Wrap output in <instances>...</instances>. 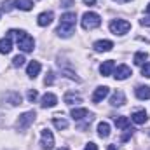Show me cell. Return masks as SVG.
Returning a JSON list of instances; mask_svg holds the SVG:
<instances>
[{"label": "cell", "mask_w": 150, "mask_h": 150, "mask_svg": "<svg viewBox=\"0 0 150 150\" xmlns=\"http://www.w3.org/2000/svg\"><path fill=\"white\" fill-rule=\"evenodd\" d=\"M87 115H89V110H87V108H74V110H72L74 120H82V119H86Z\"/></svg>", "instance_id": "obj_23"}, {"label": "cell", "mask_w": 150, "mask_h": 150, "mask_svg": "<svg viewBox=\"0 0 150 150\" xmlns=\"http://www.w3.org/2000/svg\"><path fill=\"white\" fill-rule=\"evenodd\" d=\"M12 35H16V40H18V47L23 51V52H32L33 47H35V40L33 37H30L26 32L23 30H11Z\"/></svg>", "instance_id": "obj_2"}, {"label": "cell", "mask_w": 150, "mask_h": 150, "mask_svg": "<svg viewBox=\"0 0 150 150\" xmlns=\"http://www.w3.org/2000/svg\"><path fill=\"white\" fill-rule=\"evenodd\" d=\"M142 74H143V77H150V63L142 65Z\"/></svg>", "instance_id": "obj_29"}, {"label": "cell", "mask_w": 150, "mask_h": 150, "mask_svg": "<svg viewBox=\"0 0 150 150\" xmlns=\"http://www.w3.org/2000/svg\"><path fill=\"white\" fill-rule=\"evenodd\" d=\"M131 119H133L134 124H145V122L149 120V115H147L145 110H136V112L131 115Z\"/></svg>", "instance_id": "obj_17"}, {"label": "cell", "mask_w": 150, "mask_h": 150, "mask_svg": "<svg viewBox=\"0 0 150 150\" xmlns=\"http://www.w3.org/2000/svg\"><path fill=\"white\" fill-rule=\"evenodd\" d=\"M98 134L101 138H108L110 136V124L108 122H100L98 124Z\"/></svg>", "instance_id": "obj_21"}, {"label": "cell", "mask_w": 150, "mask_h": 150, "mask_svg": "<svg viewBox=\"0 0 150 150\" xmlns=\"http://www.w3.org/2000/svg\"><path fill=\"white\" fill-rule=\"evenodd\" d=\"M147 12H149V14H150V4H149V5H147Z\"/></svg>", "instance_id": "obj_39"}, {"label": "cell", "mask_w": 150, "mask_h": 150, "mask_svg": "<svg viewBox=\"0 0 150 150\" xmlns=\"http://www.w3.org/2000/svg\"><path fill=\"white\" fill-rule=\"evenodd\" d=\"M63 100H65V103L70 105V107H72V105H77V103H82V98H80L79 94H75V93H67Z\"/></svg>", "instance_id": "obj_20"}, {"label": "cell", "mask_w": 150, "mask_h": 150, "mask_svg": "<svg viewBox=\"0 0 150 150\" xmlns=\"http://www.w3.org/2000/svg\"><path fill=\"white\" fill-rule=\"evenodd\" d=\"M35 117H37L35 110H30V112L21 113L19 119L16 120V129H18V131H26V129L35 122Z\"/></svg>", "instance_id": "obj_3"}, {"label": "cell", "mask_w": 150, "mask_h": 150, "mask_svg": "<svg viewBox=\"0 0 150 150\" xmlns=\"http://www.w3.org/2000/svg\"><path fill=\"white\" fill-rule=\"evenodd\" d=\"M115 2H119V4H126V2H129V0H115Z\"/></svg>", "instance_id": "obj_38"}, {"label": "cell", "mask_w": 150, "mask_h": 150, "mask_svg": "<svg viewBox=\"0 0 150 150\" xmlns=\"http://www.w3.org/2000/svg\"><path fill=\"white\" fill-rule=\"evenodd\" d=\"M58 103V98H56V94H52V93H45L44 96H42V101H40V105L44 107V108H51V107H54Z\"/></svg>", "instance_id": "obj_10"}, {"label": "cell", "mask_w": 150, "mask_h": 150, "mask_svg": "<svg viewBox=\"0 0 150 150\" xmlns=\"http://www.w3.org/2000/svg\"><path fill=\"white\" fill-rule=\"evenodd\" d=\"M37 98H38V93L35 91V89H30V91H28V101H32V103H33Z\"/></svg>", "instance_id": "obj_27"}, {"label": "cell", "mask_w": 150, "mask_h": 150, "mask_svg": "<svg viewBox=\"0 0 150 150\" xmlns=\"http://www.w3.org/2000/svg\"><path fill=\"white\" fill-rule=\"evenodd\" d=\"M59 150H70V149L68 147H63V149H59Z\"/></svg>", "instance_id": "obj_40"}, {"label": "cell", "mask_w": 150, "mask_h": 150, "mask_svg": "<svg viewBox=\"0 0 150 150\" xmlns=\"http://www.w3.org/2000/svg\"><path fill=\"white\" fill-rule=\"evenodd\" d=\"M134 93H136L138 100H149L150 98V87L149 86H138Z\"/></svg>", "instance_id": "obj_19"}, {"label": "cell", "mask_w": 150, "mask_h": 150, "mask_svg": "<svg viewBox=\"0 0 150 150\" xmlns=\"http://www.w3.org/2000/svg\"><path fill=\"white\" fill-rule=\"evenodd\" d=\"M40 145L44 150H51L54 147V136L49 129H42V134H40Z\"/></svg>", "instance_id": "obj_6"}, {"label": "cell", "mask_w": 150, "mask_h": 150, "mask_svg": "<svg viewBox=\"0 0 150 150\" xmlns=\"http://www.w3.org/2000/svg\"><path fill=\"white\" fill-rule=\"evenodd\" d=\"M149 136H150V129H149Z\"/></svg>", "instance_id": "obj_41"}, {"label": "cell", "mask_w": 150, "mask_h": 150, "mask_svg": "<svg viewBox=\"0 0 150 150\" xmlns=\"http://www.w3.org/2000/svg\"><path fill=\"white\" fill-rule=\"evenodd\" d=\"M0 120H2V115H0Z\"/></svg>", "instance_id": "obj_42"}, {"label": "cell", "mask_w": 150, "mask_h": 150, "mask_svg": "<svg viewBox=\"0 0 150 150\" xmlns=\"http://www.w3.org/2000/svg\"><path fill=\"white\" fill-rule=\"evenodd\" d=\"M12 35L11 33H7V37H4L0 40V54H9L11 51H12Z\"/></svg>", "instance_id": "obj_9"}, {"label": "cell", "mask_w": 150, "mask_h": 150, "mask_svg": "<svg viewBox=\"0 0 150 150\" xmlns=\"http://www.w3.org/2000/svg\"><path fill=\"white\" fill-rule=\"evenodd\" d=\"M61 5H63V7H70V5H74V0H63Z\"/></svg>", "instance_id": "obj_35"}, {"label": "cell", "mask_w": 150, "mask_h": 150, "mask_svg": "<svg viewBox=\"0 0 150 150\" xmlns=\"http://www.w3.org/2000/svg\"><path fill=\"white\" fill-rule=\"evenodd\" d=\"M52 82H54V74H52V72H49L47 77H45V80H44V84H45V86H51Z\"/></svg>", "instance_id": "obj_30"}, {"label": "cell", "mask_w": 150, "mask_h": 150, "mask_svg": "<svg viewBox=\"0 0 150 150\" xmlns=\"http://www.w3.org/2000/svg\"><path fill=\"white\" fill-rule=\"evenodd\" d=\"M101 25V18L96 12H86L82 16V28L84 30H94Z\"/></svg>", "instance_id": "obj_4"}, {"label": "cell", "mask_w": 150, "mask_h": 150, "mask_svg": "<svg viewBox=\"0 0 150 150\" xmlns=\"http://www.w3.org/2000/svg\"><path fill=\"white\" fill-rule=\"evenodd\" d=\"M63 74L67 75V77H70V79H74V80H77V82H79V80H80V79H79V77H77V75L74 74V72H70V70H65V72H63Z\"/></svg>", "instance_id": "obj_33"}, {"label": "cell", "mask_w": 150, "mask_h": 150, "mask_svg": "<svg viewBox=\"0 0 150 150\" xmlns=\"http://www.w3.org/2000/svg\"><path fill=\"white\" fill-rule=\"evenodd\" d=\"M133 133H134V129H129V127H127V129H126V134H124L120 140H122V142H127V140L133 136Z\"/></svg>", "instance_id": "obj_31"}, {"label": "cell", "mask_w": 150, "mask_h": 150, "mask_svg": "<svg viewBox=\"0 0 150 150\" xmlns=\"http://www.w3.org/2000/svg\"><path fill=\"white\" fill-rule=\"evenodd\" d=\"M84 4H87V5H94L96 0H84Z\"/></svg>", "instance_id": "obj_36"}, {"label": "cell", "mask_w": 150, "mask_h": 150, "mask_svg": "<svg viewBox=\"0 0 150 150\" xmlns=\"http://www.w3.org/2000/svg\"><path fill=\"white\" fill-rule=\"evenodd\" d=\"M108 150H117V147L115 145H108Z\"/></svg>", "instance_id": "obj_37"}, {"label": "cell", "mask_w": 150, "mask_h": 150, "mask_svg": "<svg viewBox=\"0 0 150 150\" xmlns=\"http://www.w3.org/2000/svg\"><path fill=\"white\" fill-rule=\"evenodd\" d=\"M12 4H14L12 0H4V4H2V9H4L5 12H9V11L12 9Z\"/></svg>", "instance_id": "obj_28"}, {"label": "cell", "mask_w": 150, "mask_h": 150, "mask_svg": "<svg viewBox=\"0 0 150 150\" xmlns=\"http://www.w3.org/2000/svg\"><path fill=\"white\" fill-rule=\"evenodd\" d=\"M108 93H110V91H108V87H107V86L98 87V89L94 91V94H93V101H94V103H100L101 100H105V98L108 96Z\"/></svg>", "instance_id": "obj_12"}, {"label": "cell", "mask_w": 150, "mask_h": 150, "mask_svg": "<svg viewBox=\"0 0 150 150\" xmlns=\"http://www.w3.org/2000/svg\"><path fill=\"white\" fill-rule=\"evenodd\" d=\"M147 58H149V54H147V52H143V51H138V52L134 54V58H133V59H134V65H143Z\"/></svg>", "instance_id": "obj_25"}, {"label": "cell", "mask_w": 150, "mask_h": 150, "mask_svg": "<svg viewBox=\"0 0 150 150\" xmlns=\"http://www.w3.org/2000/svg\"><path fill=\"white\" fill-rule=\"evenodd\" d=\"M140 25H142V26H150V14L149 16H143V18L140 19Z\"/></svg>", "instance_id": "obj_32"}, {"label": "cell", "mask_w": 150, "mask_h": 150, "mask_svg": "<svg viewBox=\"0 0 150 150\" xmlns=\"http://www.w3.org/2000/svg\"><path fill=\"white\" fill-rule=\"evenodd\" d=\"M52 122H54V126H56L59 131L68 127V120H67V119H63V115H61V113H56V115L52 117Z\"/></svg>", "instance_id": "obj_18"}, {"label": "cell", "mask_w": 150, "mask_h": 150, "mask_svg": "<svg viewBox=\"0 0 150 150\" xmlns=\"http://www.w3.org/2000/svg\"><path fill=\"white\" fill-rule=\"evenodd\" d=\"M52 19H54L52 12H42V14H38L37 23H38V26H47V25L52 23Z\"/></svg>", "instance_id": "obj_16"}, {"label": "cell", "mask_w": 150, "mask_h": 150, "mask_svg": "<svg viewBox=\"0 0 150 150\" xmlns=\"http://www.w3.org/2000/svg\"><path fill=\"white\" fill-rule=\"evenodd\" d=\"M131 30V23L126 19H113L110 23V32L113 35H124Z\"/></svg>", "instance_id": "obj_5"}, {"label": "cell", "mask_w": 150, "mask_h": 150, "mask_svg": "<svg viewBox=\"0 0 150 150\" xmlns=\"http://www.w3.org/2000/svg\"><path fill=\"white\" fill-rule=\"evenodd\" d=\"M75 25H77V16H75V12H65V14L61 16V19H59V26H58L56 33L63 38H68L74 33Z\"/></svg>", "instance_id": "obj_1"}, {"label": "cell", "mask_w": 150, "mask_h": 150, "mask_svg": "<svg viewBox=\"0 0 150 150\" xmlns=\"http://www.w3.org/2000/svg\"><path fill=\"white\" fill-rule=\"evenodd\" d=\"M93 47H94L96 52H108V51L113 49V42H110V40H98V42H94Z\"/></svg>", "instance_id": "obj_8"}, {"label": "cell", "mask_w": 150, "mask_h": 150, "mask_svg": "<svg viewBox=\"0 0 150 150\" xmlns=\"http://www.w3.org/2000/svg\"><path fill=\"white\" fill-rule=\"evenodd\" d=\"M113 122H115V126H117V127H120V129H127V127H129V119H127V117H124V115L115 117V119H113Z\"/></svg>", "instance_id": "obj_24"}, {"label": "cell", "mask_w": 150, "mask_h": 150, "mask_svg": "<svg viewBox=\"0 0 150 150\" xmlns=\"http://www.w3.org/2000/svg\"><path fill=\"white\" fill-rule=\"evenodd\" d=\"M14 5H16L19 11H32V9H33V2H32V0H16Z\"/></svg>", "instance_id": "obj_22"}, {"label": "cell", "mask_w": 150, "mask_h": 150, "mask_svg": "<svg viewBox=\"0 0 150 150\" xmlns=\"http://www.w3.org/2000/svg\"><path fill=\"white\" fill-rule=\"evenodd\" d=\"M124 103H126L124 93H122V91H115L112 94V98H110V105H112V107H122Z\"/></svg>", "instance_id": "obj_14"}, {"label": "cell", "mask_w": 150, "mask_h": 150, "mask_svg": "<svg viewBox=\"0 0 150 150\" xmlns=\"http://www.w3.org/2000/svg\"><path fill=\"white\" fill-rule=\"evenodd\" d=\"M113 70H115V63H113V59L103 61V63H101V67H100V74L103 75V77H108V75H112Z\"/></svg>", "instance_id": "obj_11"}, {"label": "cell", "mask_w": 150, "mask_h": 150, "mask_svg": "<svg viewBox=\"0 0 150 150\" xmlns=\"http://www.w3.org/2000/svg\"><path fill=\"white\" fill-rule=\"evenodd\" d=\"M4 100H7L11 107H18V105H21V94H19V93H16V91L7 93V94L4 96Z\"/></svg>", "instance_id": "obj_13"}, {"label": "cell", "mask_w": 150, "mask_h": 150, "mask_svg": "<svg viewBox=\"0 0 150 150\" xmlns=\"http://www.w3.org/2000/svg\"><path fill=\"white\" fill-rule=\"evenodd\" d=\"M40 68H42V65H40L38 61H30L28 67H26V75L32 77V79H35V77L40 74Z\"/></svg>", "instance_id": "obj_15"}, {"label": "cell", "mask_w": 150, "mask_h": 150, "mask_svg": "<svg viewBox=\"0 0 150 150\" xmlns=\"http://www.w3.org/2000/svg\"><path fill=\"white\" fill-rule=\"evenodd\" d=\"M129 75H133L131 68H129L127 65H120V67H117V68H115V74H113V77H115L117 80H126Z\"/></svg>", "instance_id": "obj_7"}, {"label": "cell", "mask_w": 150, "mask_h": 150, "mask_svg": "<svg viewBox=\"0 0 150 150\" xmlns=\"http://www.w3.org/2000/svg\"><path fill=\"white\" fill-rule=\"evenodd\" d=\"M25 56H21V54H18V56H14V59H12V67H16V68H19V67H23L25 65Z\"/></svg>", "instance_id": "obj_26"}, {"label": "cell", "mask_w": 150, "mask_h": 150, "mask_svg": "<svg viewBox=\"0 0 150 150\" xmlns=\"http://www.w3.org/2000/svg\"><path fill=\"white\" fill-rule=\"evenodd\" d=\"M84 150H98V147H96V143H87L84 147Z\"/></svg>", "instance_id": "obj_34"}]
</instances>
